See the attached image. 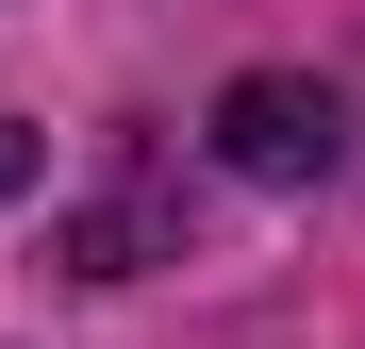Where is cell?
Listing matches in <instances>:
<instances>
[{
  "label": "cell",
  "mask_w": 365,
  "mask_h": 349,
  "mask_svg": "<svg viewBox=\"0 0 365 349\" xmlns=\"http://www.w3.org/2000/svg\"><path fill=\"white\" fill-rule=\"evenodd\" d=\"M34 166H50V150H34V133H17V116H0V200H17V183H34Z\"/></svg>",
  "instance_id": "7a4b0ae2"
},
{
  "label": "cell",
  "mask_w": 365,
  "mask_h": 349,
  "mask_svg": "<svg viewBox=\"0 0 365 349\" xmlns=\"http://www.w3.org/2000/svg\"><path fill=\"white\" fill-rule=\"evenodd\" d=\"M332 150H349V116H332V84H299V67H250L216 100V166H232V183H316Z\"/></svg>",
  "instance_id": "6da1fadb"
}]
</instances>
